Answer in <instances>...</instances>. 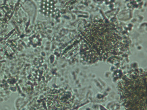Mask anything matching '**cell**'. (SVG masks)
Returning a JSON list of instances; mask_svg holds the SVG:
<instances>
[{"mask_svg":"<svg viewBox=\"0 0 147 110\" xmlns=\"http://www.w3.org/2000/svg\"><path fill=\"white\" fill-rule=\"evenodd\" d=\"M80 37L81 56L87 63L106 60L124 50L123 37L112 24L89 23L81 32Z\"/></svg>","mask_w":147,"mask_h":110,"instance_id":"6da1fadb","label":"cell"},{"mask_svg":"<svg viewBox=\"0 0 147 110\" xmlns=\"http://www.w3.org/2000/svg\"><path fill=\"white\" fill-rule=\"evenodd\" d=\"M146 71L137 70L125 75L118 86L125 110H147Z\"/></svg>","mask_w":147,"mask_h":110,"instance_id":"7a4b0ae2","label":"cell"}]
</instances>
